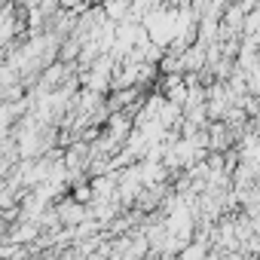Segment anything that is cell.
Here are the masks:
<instances>
[{"mask_svg": "<svg viewBox=\"0 0 260 260\" xmlns=\"http://www.w3.org/2000/svg\"><path fill=\"white\" fill-rule=\"evenodd\" d=\"M208 135H211V153L226 150V144H230V125L226 122H211L208 125Z\"/></svg>", "mask_w": 260, "mask_h": 260, "instance_id": "cell-2", "label": "cell"}, {"mask_svg": "<svg viewBox=\"0 0 260 260\" xmlns=\"http://www.w3.org/2000/svg\"><path fill=\"white\" fill-rule=\"evenodd\" d=\"M55 211H58V217H61V226H64V230H77L80 223H86V220H89V205H80L77 199H64V202H58V205H55Z\"/></svg>", "mask_w": 260, "mask_h": 260, "instance_id": "cell-1", "label": "cell"}]
</instances>
